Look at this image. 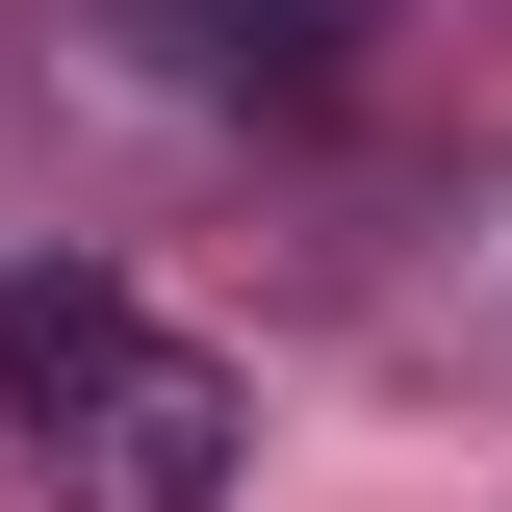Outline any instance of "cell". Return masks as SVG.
<instances>
[{"label":"cell","mask_w":512,"mask_h":512,"mask_svg":"<svg viewBox=\"0 0 512 512\" xmlns=\"http://www.w3.org/2000/svg\"><path fill=\"white\" fill-rule=\"evenodd\" d=\"M0 410H26L52 512H231V436H256L231 359H180L128 282H0Z\"/></svg>","instance_id":"cell-1"},{"label":"cell","mask_w":512,"mask_h":512,"mask_svg":"<svg viewBox=\"0 0 512 512\" xmlns=\"http://www.w3.org/2000/svg\"><path fill=\"white\" fill-rule=\"evenodd\" d=\"M359 26H384V0H103V52L180 77V103H333Z\"/></svg>","instance_id":"cell-2"}]
</instances>
